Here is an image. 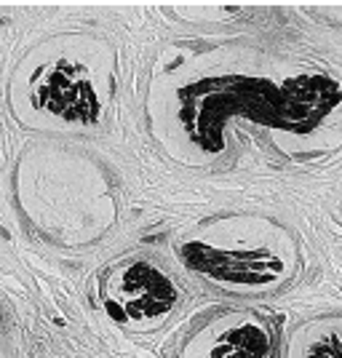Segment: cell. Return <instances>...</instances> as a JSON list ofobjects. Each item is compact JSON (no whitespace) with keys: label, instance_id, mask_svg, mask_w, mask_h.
I'll return each mask as SVG.
<instances>
[{"label":"cell","instance_id":"cell-2","mask_svg":"<svg viewBox=\"0 0 342 358\" xmlns=\"http://www.w3.org/2000/svg\"><path fill=\"white\" fill-rule=\"evenodd\" d=\"M38 99L59 118L86 123L97 115V99L91 94L89 80L78 67L57 64L51 73L38 83Z\"/></svg>","mask_w":342,"mask_h":358},{"label":"cell","instance_id":"cell-3","mask_svg":"<svg viewBox=\"0 0 342 358\" xmlns=\"http://www.w3.org/2000/svg\"><path fill=\"white\" fill-rule=\"evenodd\" d=\"M187 262L204 270L208 275L220 278H233V281H259V278H273L276 270L281 268L278 259L268 254H241L238 259L227 254H211L208 249H190Z\"/></svg>","mask_w":342,"mask_h":358},{"label":"cell","instance_id":"cell-4","mask_svg":"<svg viewBox=\"0 0 342 358\" xmlns=\"http://www.w3.org/2000/svg\"><path fill=\"white\" fill-rule=\"evenodd\" d=\"M270 334L259 321H241L217 340L211 358H268Z\"/></svg>","mask_w":342,"mask_h":358},{"label":"cell","instance_id":"cell-1","mask_svg":"<svg viewBox=\"0 0 342 358\" xmlns=\"http://www.w3.org/2000/svg\"><path fill=\"white\" fill-rule=\"evenodd\" d=\"M104 299L131 321H148L166 315L179 299L177 284L161 268L150 262H129L110 275L104 286Z\"/></svg>","mask_w":342,"mask_h":358},{"label":"cell","instance_id":"cell-5","mask_svg":"<svg viewBox=\"0 0 342 358\" xmlns=\"http://www.w3.org/2000/svg\"><path fill=\"white\" fill-rule=\"evenodd\" d=\"M305 358H342V348L334 340L327 345H315Z\"/></svg>","mask_w":342,"mask_h":358}]
</instances>
